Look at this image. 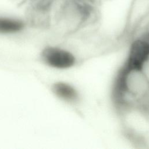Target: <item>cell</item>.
<instances>
[{"mask_svg": "<svg viewBox=\"0 0 149 149\" xmlns=\"http://www.w3.org/2000/svg\"><path fill=\"white\" fill-rule=\"evenodd\" d=\"M140 69L143 71V72L149 80V55L147 56L146 59L141 65Z\"/></svg>", "mask_w": 149, "mask_h": 149, "instance_id": "obj_6", "label": "cell"}, {"mask_svg": "<svg viewBox=\"0 0 149 149\" xmlns=\"http://www.w3.org/2000/svg\"><path fill=\"white\" fill-rule=\"evenodd\" d=\"M149 17V0H132L126 21L127 30H133Z\"/></svg>", "mask_w": 149, "mask_h": 149, "instance_id": "obj_3", "label": "cell"}, {"mask_svg": "<svg viewBox=\"0 0 149 149\" xmlns=\"http://www.w3.org/2000/svg\"><path fill=\"white\" fill-rule=\"evenodd\" d=\"M149 96V80L138 68L124 63L113 87V98L118 108L144 105Z\"/></svg>", "mask_w": 149, "mask_h": 149, "instance_id": "obj_1", "label": "cell"}, {"mask_svg": "<svg viewBox=\"0 0 149 149\" xmlns=\"http://www.w3.org/2000/svg\"><path fill=\"white\" fill-rule=\"evenodd\" d=\"M24 26V23L20 20L0 16V33H16L22 30Z\"/></svg>", "mask_w": 149, "mask_h": 149, "instance_id": "obj_5", "label": "cell"}, {"mask_svg": "<svg viewBox=\"0 0 149 149\" xmlns=\"http://www.w3.org/2000/svg\"><path fill=\"white\" fill-rule=\"evenodd\" d=\"M54 94L62 101L71 104L77 105L81 101V94L73 85L64 81H58L52 86Z\"/></svg>", "mask_w": 149, "mask_h": 149, "instance_id": "obj_4", "label": "cell"}, {"mask_svg": "<svg viewBox=\"0 0 149 149\" xmlns=\"http://www.w3.org/2000/svg\"><path fill=\"white\" fill-rule=\"evenodd\" d=\"M41 56L47 65L58 69L72 68L77 65L80 59L74 51L58 47H46Z\"/></svg>", "mask_w": 149, "mask_h": 149, "instance_id": "obj_2", "label": "cell"}]
</instances>
